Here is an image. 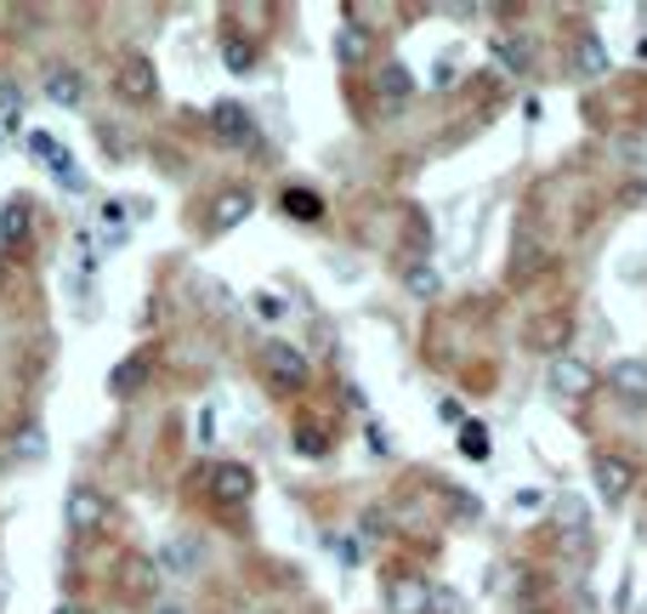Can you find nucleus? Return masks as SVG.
Returning a JSON list of instances; mask_svg holds the SVG:
<instances>
[{"label":"nucleus","mask_w":647,"mask_h":614,"mask_svg":"<svg viewBox=\"0 0 647 614\" xmlns=\"http://www.w3.org/2000/svg\"><path fill=\"white\" fill-rule=\"evenodd\" d=\"M256 364H262V375H267V387H279V393H302L307 387V353L302 348H290V342H267L262 353H256Z\"/></svg>","instance_id":"1"},{"label":"nucleus","mask_w":647,"mask_h":614,"mask_svg":"<svg viewBox=\"0 0 647 614\" xmlns=\"http://www.w3.org/2000/svg\"><path fill=\"white\" fill-rule=\"evenodd\" d=\"M109 517H114V506H109L103 490H91V484L69 490V501H63V524H69V535H103V530H109Z\"/></svg>","instance_id":"2"},{"label":"nucleus","mask_w":647,"mask_h":614,"mask_svg":"<svg viewBox=\"0 0 647 614\" xmlns=\"http://www.w3.org/2000/svg\"><path fill=\"white\" fill-rule=\"evenodd\" d=\"M545 382H552V393H557V399H590L596 387H603V375H596V364H590V359L563 353V359H552Z\"/></svg>","instance_id":"3"},{"label":"nucleus","mask_w":647,"mask_h":614,"mask_svg":"<svg viewBox=\"0 0 647 614\" xmlns=\"http://www.w3.org/2000/svg\"><path fill=\"white\" fill-rule=\"evenodd\" d=\"M23 143H29V154H40L46 165H52V177H58L63 188H74V194H80V188H85V171L74 165V154H69V149L58 143L52 131H34V125H29V131H23Z\"/></svg>","instance_id":"4"},{"label":"nucleus","mask_w":647,"mask_h":614,"mask_svg":"<svg viewBox=\"0 0 647 614\" xmlns=\"http://www.w3.org/2000/svg\"><path fill=\"white\" fill-rule=\"evenodd\" d=\"M590 472H596V495H603L608 506H625L630 501V490H636V461H625V455H596Z\"/></svg>","instance_id":"5"},{"label":"nucleus","mask_w":647,"mask_h":614,"mask_svg":"<svg viewBox=\"0 0 647 614\" xmlns=\"http://www.w3.org/2000/svg\"><path fill=\"white\" fill-rule=\"evenodd\" d=\"M386 614H432V586L415 575V570H397L386 575Z\"/></svg>","instance_id":"6"},{"label":"nucleus","mask_w":647,"mask_h":614,"mask_svg":"<svg viewBox=\"0 0 647 614\" xmlns=\"http://www.w3.org/2000/svg\"><path fill=\"white\" fill-rule=\"evenodd\" d=\"M211 495L228 501V506L251 501V495H256V472L244 466V461H216V466H211Z\"/></svg>","instance_id":"7"},{"label":"nucleus","mask_w":647,"mask_h":614,"mask_svg":"<svg viewBox=\"0 0 647 614\" xmlns=\"http://www.w3.org/2000/svg\"><path fill=\"white\" fill-rule=\"evenodd\" d=\"M256 217V194L251 188H222V194L211 200V233H233L239 222Z\"/></svg>","instance_id":"8"},{"label":"nucleus","mask_w":647,"mask_h":614,"mask_svg":"<svg viewBox=\"0 0 647 614\" xmlns=\"http://www.w3.org/2000/svg\"><path fill=\"white\" fill-rule=\"evenodd\" d=\"M608 387L619 393V404L647 410V359H619V364L608 370Z\"/></svg>","instance_id":"9"},{"label":"nucleus","mask_w":647,"mask_h":614,"mask_svg":"<svg viewBox=\"0 0 647 614\" xmlns=\"http://www.w3.org/2000/svg\"><path fill=\"white\" fill-rule=\"evenodd\" d=\"M154 85H160V74H154V63H148V58H125L120 74H114V91L125 103H148V98H154Z\"/></svg>","instance_id":"10"},{"label":"nucleus","mask_w":647,"mask_h":614,"mask_svg":"<svg viewBox=\"0 0 647 614\" xmlns=\"http://www.w3.org/2000/svg\"><path fill=\"white\" fill-rule=\"evenodd\" d=\"M211 125H216V137H222V143L228 149H244V143H251V131H256V120L251 114H244L239 103H211Z\"/></svg>","instance_id":"11"},{"label":"nucleus","mask_w":647,"mask_h":614,"mask_svg":"<svg viewBox=\"0 0 647 614\" xmlns=\"http://www.w3.org/2000/svg\"><path fill=\"white\" fill-rule=\"evenodd\" d=\"M574 336V319L568 313H545L539 324H528V348H539V353H552V359H563V342Z\"/></svg>","instance_id":"12"},{"label":"nucleus","mask_w":647,"mask_h":614,"mask_svg":"<svg viewBox=\"0 0 647 614\" xmlns=\"http://www.w3.org/2000/svg\"><path fill=\"white\" fill-rule=\"evenodd\" d=\"M46 98L58 109H80L85 103V74L80 69H46Z\"/></svg>","instance_id":"13"},{"label":"nucleus","mask_w":647,"mask_h":614,"mask_svg":"<svg viewBox=\"0 0 647 614\" xmlns=\"http://www.w3.org/2000/svg\"><path fill=\"white\" fill-rule=\"evenodd\" d=\"M574 74H585V80L608 74V46H603V34H579L574 40Z\"/></svg>","instance_id":"14"},{"label":"nucleus","mask_w":647,"mask_h":614,"mask_svg":"<svg viewBox=\"0 0 647 614\" xmlns=\"http://www.w3.org/2000/svg\"><path fill=\"white\" fill-rule=\"evenodd\" d=\"M375 91H381L386 103H410V98H415V74H410L404 63H386V69L375 74Z\"/></svg>","instance_id":"15"},{"label":"nucleus","mask_w":647,"mask_h":614,"mask_svg":"<svg viewBox=\"0 0 647 614\" xmlns=\"http://www.w3.org/2000/svg\"><path fill=\"white\" fill-rule=\"evenodd\" d=\"M154 586H160V563L142 557V552H131V557H125V592H131V597H148Z\"/></svg>","instance_id":"16"},{"label":"nucleus","mask_w":647,"mask_h":614,"mask_svg":"<svg viewBox=\"0 0 647 614\" xmlns=\"http://www.w3.org/2000/svg\"><path fill=\"white\" fill-rule=\"evenodd\" d=\"M284 217L290 222H319L324 217V200L313 194V188H284Z\"/></svg>","instance_id":"17"},{"label":"nucleus","mask_w":647,"mask_h":614,"mask_svg":"<svg viewBox=\"0 0 647 614\" xmlns=\"http://www.w3.org/2000/svg\"><path fill=\"white\" fill-rule=\"evenodd\" d=\"M404 285H410V296L432 302V296L443 291V273H437L432 262H410V268H404Z\"/></svg>","instance_id":"18"},{"label":"nucleus","mask_w":647,"mask_h":614,"mask_svg":"<svg viewBox=\"0 0 647 614\" xmlns=\"http://www.w3.org/2000/svg\"><path fill=\"white\" fill-rule=\"evenodd\" d=\"M154 563H160V570H193V563H199V541H193V535H176V541L160 546Z\"/></svg>","instance_id":"19"},{"label":"nucleus","mask_w":647,"mask_h":614,"mask_svg":"<svg viewBox=\"0 0 647 614\" xmlns=\"http://www.w3.org/2000/svg\"><path fill=\"white\" fill-rule=\"evenodd\" d=\"M148 382V359L137 353V359H125V364H114L109 370V393H137Z\"/></svg>","instance_id":"20"},{"label":"nucleus","mask_w":647,"mask_h":614,"mask_svg":"<svg viewBox=\"0 0 647 614\" xmlns=\"http://www.w3.org/2000/svg\"><path fill=\"white\" fill-rule=\"evenodd\" d=\"M295 455H307V461L330 455V433L319 427V421H295Z\"/></svg>","instance_id":"21"},{"label":"nucleus","mask_w":647,"mask_h":614,"mask_svg":"<svg viewBox=\"0 0 647 614\" xmlns=\"http://www.w3.org/2000/svg\"><path fill=\"white\" fill-rule=\"evenodd\" d=\"M461 455L466 461H488L494 455V433L483 427V421H466V427H461Z\"/></svg>","instance_id":"22"},{"label":"nucleus","mask_w":647,"mask_h":614,"mask_svg":"<svg viewBox=\"0 0 647 614\" xmlns=\"http://www.w3.org/2000/svg\"><path fill=\"white\" fill-rule=\"evenodd\" d=\"M29 228V205L23 200H7V211H0V245H18Z\"/></svg>","instance_id":"23"},{"label":"nucleus","mask_w":647,"mask_h":614,"mask_svg":"<svg viewBox=\"0 0 647 614\" xmlns=\"http://www.w3.org/2000/svg\"><path fill=\"white\" fill-rule=\"evenodd\" d=\"M488 46H494V58H501V63H506V69H517V74H523V69H528V46H523V40H517V34H494V40H488Z\"/></svg>","instance_id":"24"},{"label":"nucleus","mask_w":647,"mask_h":614,"mask_svg":"<svg viewBox=\"0 0 647 614\" xmlns=\"http://www.w3.org/2000/svg\"><path fill=\"white\" fill-rule=\"evenodd\" d=\"M364 52H370V34L353 23V29H341V40H335V58L341 63H364Z\"/></svg>","instance_id":"25"},{"label":"nucleus","mask_w":647,"mask_h":614,"mask_svg":"<svg viewBox=\"0 0 647 614\" xmlns=\"http://www.w3.org/2000/svg\"><path fill=\"white\" fill-rule=\"evenodd\" d=\"M545 506H552V495H545L539 484H523V490H512V512H517V517H539Z\"/></svg>","instance_id":"26"},{"label":"nucleus","mask_w":647,"mask_h":614,"mask_svg":"<svg viewBox=\"0 0 647 614\" xmlns=\"http://www.w3.org/2000/svg\"><path fill=\"white\" fill-rule=\"evenodd\" d=\"M222 63H228L233 74H251V69H256V52H251V40H239V34H233V40L222 46Z\"/></svg>","instance_id":"27"},{"label":"nucleus","mask_w":647,"mask_h":614,"mask_svg":"<svg viewBox=\"0 0 647 614\" xmlns=\"http://www.w3.org/2000/svg\"><path fill=\"white\" fill-rule=\"evenodd\" d=\"M251 308H256V319H262V324H279V319H290V313H284V302H279L273 291H262V296H251Z\"/></svg>","instance_id":"28"},{"label":"nucleus","mask_w":647,"mask_h":614,"mask_svg":"<svg viewBox=\"0 0 647 614\" xmlns=\"http://www.w3.org/2000/svg\"><path fill=\"white\" fill-rule=\"evenodd\" d=\"M12 450L29 455V461H40V455H46V433H40V427H23V433L12 439Z\"/></svg>","instance_id":"29"},{"label":"nucleus","mask_w":647,"mask_h":614,"mask_svg":"<svg viewBox=\"0 0 647 614\" xmlns=\"http://www.w3.org/2000/svg\"><path fill=\"white\" fill-rule=\"evenodd\" d=\"M432 614H466V603L449 586H432Z\"/></svg>","instance_id":"30"},{"label":"nucleus","mask_w":647,"mask_h":614,"mask_svg":"<svg viewBox=\"0 0 647 614\" xmlns=\"http://www.w3.org/2000/svg\"><path fill=\"white\" fill-rule=\"evenodd\" d=\"M330 552L353 570V563H358V535H330Z\"/></svg>","instance_id":"31"},{"label":"nucleus","mask_w":647,"mask_h":614,"mask_svg":"<svg viewBox=\"0 0 647 614\" xmlns=\"http://www.w3.org/2000/svg\"><path fill=\"white\" fill-rule=\"evenodd\" d=\"M557 517H563L568 530H585V524H590V512H585L579 501H557Z\"/></svg>","instance_id":"32"},{"label":"nucleus","mask_w":647,"mask_h":614,"mask_svg":"<svg viewBox=\"0 0 647 614\" xmlns=\"http://www.w3.org/2000/svg\"><path fill=\"white\" fill-rule=\"evenodd\" d=\"M103 222H109L114 240H125V233H131V228H125V205H120V200H109V205H103Z\"/></svg>","instance_id":"33"},{"label":"nucleus","mask_w":647,"mask_h":614,"mask_svg":"<svg viewBox=\"0 0 647 614\" xmlns=\"http://www.w3.org/2000/svg\"><path fill=\"white\" fill-rule=\"evenodd\" d=\"M199 444H216V410H199Z\"/></svg>","instance_id":"34"},{"label":"nucleus","mask_w":647,"mask_h":614,"mask_svg":"<svg viewBox=\"0 0 647 614\" xmlns=\"http://www.w3.org/2000/svg\"><path fill=\"white\" fill-rule=\"evenodd\" d=\"M437 421H449V427H466V415H461V399H443V404H437Z\"/></svg>","instance_id":"35"},{"label":"nucleus","mask_w":647,"mask_h":614,"mask_svg":"<svg viewBox=\"0 0 647 614\" xmlns=\"http://www.w3.org/2000/svg\"><path fill=\"white\" fill-rule=\"evenodd\" d=\"M18 109H23V98L12 85H0V114H12V125H18Z\"/></svg>","instance_id":"36"},{"label":"nucleus","mask_w":647,"mask_h":614,"mask_svg":"<svg viewBox=\"0 0 647 614\" xmlns=\"http://www.w3.org/2000/svg\"><path fill=\"white\" fill-rule=\"evenodd\" d=\"M58 614H80V608H74V603H63V608H58Z\"/></svg>","instance_id":"37"},{"label":"nucleus","mask_w":647,"mask_h":614,"mask_svg":"<svg viewBox=\"0 0 647 614\" xmlns=\"http://www.w3.org/2000/svg\"><path fill=\"white\" fill-rule=\"evenodd\" d=\"M154 614H182V608H154Z\"/></svg>","instance_id":"38"}]
</instances>
